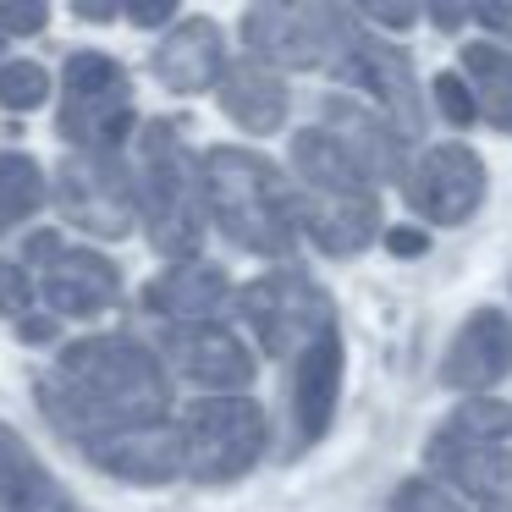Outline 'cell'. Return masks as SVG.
Returning <instances> with one entry per match:
<instances>
[{"label": "cell", "instance_id": "obj_32", "mask_svg": "<svg viewBox=\"0 0 512 512\" xmlns=\"http://www.w3.org/2000/svg\"><path fill=\"white\" fill-rule=\"evenodd\" d=\"M61 248H67V243H61L56 232H34V237H28V265H39V270H45L50 259L61 254Z\"/></svg>", "mask_w": 512, "mask_h": 512}, {"label": "cell", "instance_id": "obj_22", "mask_svg": "<svg viewBox=\"0 0 512 512\" xmlns=\"http://www.w3.org/2000/svg\"><path fill=\"white\" fill-rule=\"evenodd\" d=\"M215 89H221V111L237 127H248V133H276L292 111V94L281 83V72L259 67V61H232L215 78Z\"/></svg>", "mask_w": 512, "mask_h": 512}, {"label": "cell", "instance_id": "obj_34", "mask_svg": "<svg viewBox=\"0 0 512 512\" xmlns=\"http://www.w3.org/2000/svg\"><path fill=\"white\" fill-rule=\"evenodd\" d=\"M386 248H391V254H424V232L397 226V232H386Z\"/></svg>", "mask_w": 512, "mask_h": 512}, {"label": "cell", "instance_id": "obj_13", "mask_svg": "<svg viewBox=\"0 0 512 512\" xmlns=\"http://www.w3.org/2000/svg\"><path fill=\"white\" fill-rule=\"evenodd\" d=\"M166 353H171V369H177L182 380L215 391V397H243L248 380H254V369H259L243 336L226 331V325H215V320L177 325V331L166 336Z\"/></svg>", "mask_w": 512, "mask_h": 512}, {"label": "cell", "instance_id": "obj_11", "mask_svg": "<svg viewBox=\"0 0 512 512\" xmlns=\"http://www.w3.org/2000/svg\"><path fill=\"white\" fill-rule=\"evenodd\" d=\"M402 199L435 226H463L485 199V160L468 144H435L402 171Z\"/></svg>", "mask_w": 512, "mask_h": 512}, {"label": "cell", "instance_id": "obj_21", "mask_svg": "<svg viewBox=\"0 0 512 512\" xmlns=\"http://www.w3.org/2000/svg\"><path fill=\"white\" fill-rule=\"evenodd\" d=\"M0 512H78V501L50 479L39 452L12 424H0Z\"/></svg>", "mask_w": 512, "mask_h": 512}, {"label": "cell", "instance_id": "obj_16", "mask_svg": "<svg viewBox=\"0 0 512 512\" xmlns=\"http://www.w3.org/2000/svg\"><path fill=\"white\" fill-rule=\"evenodd\" d=\"M100 474H116L127 485H166V479H182V441L177 424H144V430H122L105 435V441L78 446Z\"/></svg>", "mask_w": 512, "mask_h": 512}, {"label": "cell", "instance_id": "obj_10", "mask_svg": "<svg viewBox=\"0 0 512 512\" xmlns=\"http://www.w3.org/2000/svg\"><path fill=\"white\" fill-rule=\"evenodd\" d=\"M336 78H342L347 89L364 94L369 111L386 116L402 138L424 133V94H419V83H413V61L402 56L391 39H375V34L358 28L353 45L342 50V61H336Z\"/></svg>", "mask_w": 512, "mask_h": 512}, {"label": "cell", "instance_id": "obj_26", "mask_svg": "<svg viewBox=\"0 0 512 512\" xmlns=\"http://www.w3.org/2000/svg\"><path fill=\"white\" fill-rule=\"evenodd\" d=\"M50 100V72L39 61H6L0 67V111H39Z\"/></svg>", "mask_w": 512, "mask_h": 512}, {"label": "cell", "instance_id": "obj_7", "mask_svg": "<svg viewBox=\"0 0 512 512\" xmlns=\"http://www.w3.org/2000/svg\"><path fill=\"white\" fill-rule=\"evenodd\" d=\"M61 133L72 149H100L116 155L122 138L133 133V83L100 50H78L67 56L61 72Z\"/></svg>", "mask_w": 512, "mask_h": 512}, {"label": "cell", "instance_id": "obj_25", "mask_svg": "<svg viewBox=\"0 0 512 512\" xmlns=\"http://www.w3.org/2000/svg\"><path fill=\"white\" fill-rule=\"evenodd\" d=\"M39 204H45V171H39V160L0 149V232L23 226Z\"/></svg>", "mask_w": 512, "mask_h": 512}, {"label": "cell", "instance_id": "obj_31", "mask_svg": "<svg viewBox=\"0 0 512 512\" xmlns=\"http://www.w3.org/2000/svg\"><path fill=\"white\" fill-rule=\"evenodd\" d=\"M468 17H474L479 28H490L496 39H507V45H512V6H474Z\"/></svg>", "mask_w": 512, "mask_h": 512}, {"label": "cell", "instance_id": "obj_19", "mask_svg": "<svg viewBox=\"0 0 512 512\" xmlns=\"http://www.w3.org/2000/svg\"><path fill=\"white\" fill-rule=\"evenodd\" d=\"M221 72H226V45H221V28L210 17H182V23H171V34L155 50V78L171 94H204V89H215Z\"/></svg>", "mask_w": 512, "mask_h": 512}, {"label": "cell", "instance_id": "obj_12", "mask_svg": "<svg viewBox=\"0 0 512 512\" xmlns=\"http://www.w3.org/2000/svg\"><path fill=\"white\" fill-rule=\"evenodd\" d=\"M320 122H325L320 133L336 144V155H342L369 188L408 171V138H402L386 116L369 111V105L347 100V94H331V100L320 105Z\"/></svg>", "mask_w": 512, "mask_h": 512}, {"label": "cell", "instance_id": "obj_2", "mask_svg": "<svg viewBox=\"0 0 512 512\" xmlns=\"http://www.w3.org/2000/svg\"><path fill=\"white\" fill-rule=\"evenodd\" d=\"M199 188H204V221L221 226V237L232 248L259 254V259H287L292 254V243H298L292 193L265 155L232 149V144L204 149Z\"/></svg>", "mask_w": 512, "mask_h": 512}, {"label": "cell", "instance_id": "obj_24", "mask_svg": "<svg viewBox=\"0 0 512 512\" xmlns=\"http://www.w3.org/2000/svg\"><path fill=\"white\" fill-rule=\"evenodd\" d=\"M512 430V408L496 397H468L452 419L435 430L430 446H490V441H507Z\"/></svg>", "mask_w": 512, "mask_h": 512}, {"label": "cell", "instance_id": "obj_27", "mask_svg": "<svg viewBox=\"0 0 512 512\" xmlns=\"http://www.w3.org/2000/svg\"><path fill=\"white\" fill-rule=\"evenodd\" d=\"M391 512H474V507L463 496H452L446 485H435V479H408L391 501Z\"/></svg>", "mask_w": 512, "mask_h": 512}, {"label": "cell", "instance_id": "obj_29", "mask_svg": "<svg viewBox=\"0 0 512 512\" xmlns=\"http://www.w3.org/2000/svg\"><path fill=\"white\" fill-rule=\"evenodd\" d=\"M435 105H441V116L446 122H474V100H468V89H463V78H452V72H441L435 78Z\"/></svg>", "mask_w": 512, "mask_h": 512}, {"label": "cell", "instance_id": "obj_18", "mask_svg": "<svg viewBox=\"0 0 512 512\" xmlns=\"http://www.w3.org/2000/svg\"><path fill=\"white\" fill-rule=\"evenodd\" d=\"M430 468L452 479V496L474 512H512V446H430Z\"/></svg>", "mask_w": 512, "mask_h": 512}, {"label": "cell", "instance_id": "obj_14", "mask_svg": "<svg viewBox=\"0 0 512 512\" xmlns=\"http://www.w3.org/2000/svg\"><path fill=\"white\" fill-rule=\"evenodd\" d=\"M512 375V320L501 309L468 314V325L452 336L441 358V380L463 397H485Z\"/></svg>", "mask_w": 512, "mask_h": 512}, {"label": "cell", "instance_id": "obj_6", "mask_svg": "<svg viewBox=\"0 0 512 512\" xmlns=\"http://www.w3.org/2000/svg\"><path fill=\"white\" fill-rule=\"evenodd\" d=\"M358 23L336 6H254L243 17V45H248V61L259 67H298V72H314V67H336L342 50L353 45Z\"/></svg>", "mask_w": 512, "mask_h": 512}, {"label": "cell", "instance_id": "obj_8", "mask_svg": "<svg viewBox=\"0 0 512 512\" xmlns=\"http://www.w3.org/2000/svg\"><path fill=\"white\" fill-rule=\"evenodd\" d=\"M237 320H243L248 331L259 336V347L276 353V358H298L314 336L336 331L331 325V298L292 265L248 281V287L237 292Z\"/></svg>", "mask_w": 512, "mask_h": 512}, {"label": "cell", "instance_id": "obj_35", "mask_svg": "<svg viewBox=\"0 0 512 512\" xmlns=\"http://www.w3.org/2000/svg\"><path fill=\"white\" fill-rule=\"evenodd\" d=\"M23 336L28 342H50V336H56V320H50V314H23Z\"/></svg>", "mask_w": 512, "mask_h": 512}, {"label": "cell", "instance_id": "obj_20", "mask_svg": "<svg viewBox=\"0 0 512 512\" xmlns=\"http://www.w3.org/2000/svg\"><path fill=\"white\" fill-rule=\"evenodd\" d=\"M226 292H232V281H226L221 265H210V259H182V265H171L160 281L144 287V309L155 320L204 325L226 303Z\"/></svg>", "mask_w": 512, "mask_h": 512}, {"label": "cell", "instance_id": "obj_30", "mask_svg": "<svg viewBox=\"0 0 512 512\" xmlns=\"http://www.w3.org/2000/svg\"><path fill=\"white\" fill-rule=\"evenodd\" d=\"M45 23H50L45 6H12V12H0V45H6V34H39Z\"/></svg>", "mask_w": 512, "mask_h": 512}, {"label": "cell", "instance_id": "obj_4", "mask_svg": "<svg viewBox=\"0 0 512 512\" xmlns=\"http://www.w3.org/2000/svg\"><path fill=\"white\" fill-rule=\"evenodd\" d=\"M133 204L144 215L149 243L166 259H193L204 243V188L177 122H144L138 133V171H133Z\"/></svg>", "mask_w": 512, "mask_h": 512}, {"label": "cell", "instance_id": "obj_15", "mask_svg": "<svg viewBox=\"0 0 512 512\" xmlns=\"http://www.w3.org/2000/svg\"><path fill=\"white\" fill-rule=\"evenodd\" d=\"M342 397V336L325 331L292 358V446H309L331 430Z\"/></svg>", "mask_w": 512, "mask_h": 512}, {"label": "cell", "instance_id": "obj_37", "mask_svg": "<svg viewBox=\"0 0 512 512\" xmlns=\"http://www.w3.org/2000/svg\"><path fill=\"white\" fill-rule=\"evenodd\" d=\"M138 28H155V23H171V6H138V12H127Z\"/></svg>", "mask_w": 512, "mask_h": 512}, {"label": "cell", "instance_id": "obj_5", "mask_svg": "<svg viewBox=\"0 0 512 512\" xmlns=\"http://www.w3.org/2000/svg\"><path fill=\"white\" fill-rule=\"evenodd\" d=\"M182 441V474L199 485L243 479L265 457V408L254 397H199L177 419Z\"/></svg>", "mask_w": 512, "mask_h": 512}, {"label": "cell", "instance_id": "obj_17", "mask_svg": "<svg viewBox=\"0 0 512 512\" xmlns=\"http://www.w3.org/2000/svg\"><path fill=\"white\" fill-rule=\"evenodd\" d=\"M116 298H122V270H116L105 254H94V248H61V254L45 265L50 320H56V314L94 320V314H105Z\"/></svg>", "mask_w": 512, "mask_h": 512}, {"label": "cell", "instance_id": "obj_36", "mask_svg": "<svg viewBox=\"0 0 512 512\" xmlns=\"http://www.w3.org/2000/svg\"><path fill=\"white\" fill-rule=\"evenodd\" d=\"M430 23L452 34V28H463V23H468V12H463V6H435V12H430Z\"/></svg>", "mask_w": 512, "mask_h": 512}, {"label": "cell", "instance_id": "obj_1", "mask_svg": "<svg viewBox=\"0 0 512 512\" xmlns=\"http://www.w3.org/2000/svg\"><path fill=\"white\" fill-rule=\"evenodd\" d=\"M39 408L72 446H89L122 430L166 424L171 380L160 358L133 336H83L61 347L50 375L39 380Z\"/></svg>", "mask_w": 512, "mask_h": 512}, {"label": "cell", "instance_id": "obj_28", "mask_svg": "<svg viewBox=\"0 0 512 512\" xmlns=\"http://www.w3.org/2000/svg\"><path fill=\"white\" fill-rule=\"evenodd\" d=\"M28 303H34V281H28V270L12 265V259H0V314H6V320H23Z\"/></svg>", "mask_w": 512, "mask_h": 512}, {"label": "cell", "instance_id": "obj_33", "mask_svg": "<svg viewBox=\"0 0 512 512\" xmlns=\"http://www.w3.org/2000/svg\"><path fill=\"white\" fill-rule=\"evenodd\" d=\"M364 17L386 28H413V6H364Z\"/></svg>", "mask_w": 512, "mask_h": 512}, {"label": "cell", "instance_id": "obj_23", "mask_svg": "<svg viewBox=\"0 0 512 512\" xmlns=\"http://www.w3.org/2000/svg\"><path fill=\"white\" fill-rule=\"evenodd\" d=\"M463 89L474 100V116H485L496 133H512V50L468 45L463 50Z\"/></svg>", "mask_w": 512, "mask_h": 512}, {"label": "cell", "instance_id": "obj_9", "mask_svg": "<svg viewBox=\"0 0 512 512\" xmlns=\"http://www.w3.org/2000/svg\"><path fill=\"white\" fill-rule=\"evenodd\" d=\"M56 204L72 226L94 237H127L138 221L133 204V171H127L122 149L116 155H100V149H72L56 171Z\"/></svg>", "mask_w": 512, "mask_h": 512}, {"label": "cell", "instance_id": "obj_3", "mask_svg": "<svg viewBox=\"0 0 512 512\" xmlns=\"http://www.w3.org/2000/svg\"><path fill=\"white\" fill-rule=\"evenodd\" d=\"M292 221L309 232V243L331 259L364 254V243L380 232V199L320 127L292 133Z\"/></svg>", "mask_w": 512, "mask_h": 512}, {"label": "cell", "instance_id": "obj_38", "mask_svg": "<svg viewBox=\"0 0 512 512\" xmlns=\"http://www.w3.org/2000/svg\"><path fill=\"white\" fill-rule=\"evenodd\" d=\"M0 50H6V45H0Z\"/></svg>", "mask_w": 512, "mask_h": 512}]
</instances>
